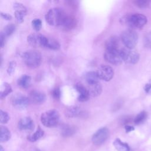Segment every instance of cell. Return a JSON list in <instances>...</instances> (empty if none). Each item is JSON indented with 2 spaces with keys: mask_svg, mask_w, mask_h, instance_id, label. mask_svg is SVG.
I'll list each match as a JSON object with an SVG mask.
<instances>
[{
  "mask_svg": "<svg viewBox=\"0 0 151 151\" xmlns=\"http://www.w3.org/2000/svg\"><path fill=\"white\" fill-rule=\"evenodd\" d=\"M67 15L60 8H53L50 9L45 16L47 22L52 26L62 27Z\"/></svg>",
  "mask_w": 151,
  "mask_h": 151,
  "instance_id": "cell-1",
  "label": "cell"
},
{
  "mask_svg": "<svg viewBox=\"0 0 151 151\" xmlns=\"http://www.w3.org/2000/svg\"><path fill=\"white\" fill-rule=\"evenodd\" d=\"M120 21L132 28H140L146 24L147 18L142 14L136 13L123 17L120 19Z\"/></svg>",
  "mask_w": 151,
  "mask_h": 151,
  "instance_id": "cell-2",
  "label": "cell"
},
{
  "mask_svg": "<svg viewBox=\"0 0 151 151\" xmlns=\"http://www.w3.org/2000/svg\"><path fill=\"white\" fill-rule=\"evenodd\" d=\"M22 58L27 66L31 68L38 67L41 64L42 61L41 52L34 50L25 51L22 54Z\"/></svg>",
  "mask_w": 151,
  "mask_h": 151,
  "instance_id": "cell-3",
  "label": "cell"
},
{
  "mask_svg": "<svg viewBox=\"0 0 151 151\" xmlns=\"http://www.w3.org/2000/svg\"><path fill=\"white\" fill-rule=\"evenodd\" d=\"M60 115L57 110L52 109L42 113L41 116V122L42 124L47 127H55L59 123Z\"/></svg>",
  "mask_w": 151,
  "mask_h": 151,
  "instance_id": "cell-4",
  "label": "cell"
},
{
  "mask_svg": "<svg viewBox=\"0 0 151 151\" xmlns=\"http://www.w3.org/2000/svg\"><path fill=\"white\" fill-rule=\"evenodd\" d=\"M121 40L127 48L133 50L137 43L138 35L135 31L129 29L122 33Z\"/></svg>",
  "mask_w": 151,
  "mask_h": 151,
  "instance_id": "cell-5",
  "label": "cell"
},
{
  "mask_svg": "<svg viewBox=\"0 0 151 151\" xmlns=\"http://www.w3.org/2000/svg\"><path fill=\"white\" fill-rule=\"evenodd\" d=\"M48 38L42 34H31L27 37V42L34 47H46Z\"/></svg>",
  "mask_w": 151,
  "mask_h": 151,
  "instance_id": "cell-6",
  "label": "cell"
},
{
  "mask_svg": "<svg viewBox=\"0 0 151 151\" xmlns=\"http://www.w3.org/2000/svg\"><path fill=\"white\" fill-rule=\"evenodd\" d=\"M109 136V129L106 127H103L97 130L93 134L91 137V142L94 145L100 146L103 144L107 140Z\"/></svg>",
  "mask_w": 151,
  "mask_h": 151,
  "instance_id": "cell-7",
  "label": "cell"
},
{
  "mask_svg": "<svg viewBox=\"0 0 151 151\" xmlns=\"http://www.w3.org/2000/svg\"><path fill=\"white\" fill-rule=\"evenodd\" d=\"M29 99L22 93H16L12 97V104L14 107L18 110H24L29 103Z\"/></svg>",
  "mask_w": 151,
  "mask_h": 151,
  "instance_id": "cell-8",
  "label": "cell"
},
{
  "mask_svg": "<svg viewBox=\"0 0 151 151\" xmlns=\"http://www.w3.org/2000/svg\"><path fill=\"white\" fill-rule=\"evenodd\" d=\"M104 57L106 61L112 64L118 65L123 61L121 51L119 49L106 50Z\"/></svg>",
  "mask_w": 151,
  "mask_h": 151,
  "instance_id": "cell-9",
  "label": "cell"
},
{
  "mask_svg": "<svg viewBox=\"0 0 151 151\" xmlns=\"http://www.w3.org/2000/svg\"><path fill=\"white\" fill-rule=\"evenodd\" d=\"M123 61L129 64H136L139 60V54L135 51L129 48L120 50Z\"/></svg>",
  "mask_w": 151,
  "mask_h": 151,
  "instance_id": "cell-10",
  "label": "cell"
},
{
  "mask_svg": "<svg viewBox=\"0 0 151 151\" xmlns=\"http://www.w3.org/2000/svg\"><path fill=\"white\" fill-rule=\"evenodd\" d=\"M100 79L106 81H109L112 79L114 76L113 69L108 65H100L96 71Z\"/></svg>",
  "mask_w": 151,
  "mask_h": 151,
  "instance_id": "cell-11",
  "label": "cell"
},
{
  "mask_svg": "<svg viewBox=\"0 0 151 151\" xmlns=\"http://www.w3.org/2000/svg\"><path fill=\"white\" fill-rule=\"evenodd\" d=\"M15 9L14 15L17 22L19 24L22 23L24 21V17L27 14V8L21 3L15 2L13 5Z\"/></svg>",
  "mask_w": 151,
  "mask_h": 151,
  "instance_id": "cell-12",
  "label": "cell"
},
{
  "mask_svg": "<svg viewBox=\"0 0 151 151\" xmlns=\"http://www.w3.org/2000/svg\"><path fill=\"white\" fill-rule=\"evenodd\" d=\"M18 127L21 131H32L34 129L35 124L30 117H24L19 120Z\"/></svg>",
  "mask_w": 151,
  "mask_h": 151,
  "instance_id": "cell-13",
  "label": "cell"
},
{
  "mask_svg": "<svg viewBox=\"0 0 151 151\" xmlns=\"http://www.w3.org/2000/svg\"><path fill=\"white\" fill-rule=\"evenodd\" d=\"M75 88L78 93V100L81 102H84L87 101L90 96L88 91L87 88L84 86L81 83H77L75 84Z\"/></svg>",
  "mask_w": 151,
  "mask_h": 151,
  "instance_id": "cell-14",
  "label": "cell"
},
{
  "mask_svg": "<svg viewBox=\"0 0 151 151\" xmlns=\"http://www.w3.org/2000/svg\"><path fill=\"white\" fill-rule=\"evenodd\" d=\"M29 99L31 102L35 104H42L45 101L46 96L42 91L33 90L30 93Z\"/></svg>",
  "mask_w": 151,
  "mask_h": 151,
  "instance_id": "cell-15",
  "label": "cell"
},
{
  "mask_svg": "<svg viewBox=\"0 0 151 151\" xmlns=\"http://www.w3.org/2000/svg\"><path fill=\"white\" fill-rule=\"evenodd\" d=\"M119 47V38L116 36L109 37L105 42L106 50H117Z\"/></svg>",
  "mask_w": 151,
  "mask_h": 151,
  "instance_id": "cell-16",
  "label": "cell"
},
{
  "mask_svg": "<svg viewBox=\"0 0 151 151\" xmlns=\"http://www.w3.org/2000/svg\"><path fill=\"white\" fill-rule=\"evenodd\" d=\"M87 89L90 96L92 97L99 96L102 92V87L99 83L88 85Z\"/></svg>",
  "mask_w": 151,
  "mask_h": 151,
  "instance_id": "cell-17",
  "label": "cell"
},
{
  "mask_svg": "<svg viewBox=\"0 0 151 151\" xmlns=\"http://www.w3.org/2000/svg\"><path fill=\"white\" fill-rule=\"evenodd\" d=\"M31 83V77L27 75L24 74L22 75L17 80L18 85L23 88H28Z\"/></svg>",
  "mask_w": 151,
  "mask_h": 151,
  "instance_id": "cell-18",
  "label": "cell"
},
{
  "mask_svg": "<svg viewBox=\"0 0 151 151\" xmlns=\"http://www.w3.org/2000/svg\"><path fill=\"white\" fill-rule=\"evenodd\" d=\"M83 114V112L82 110L77 106L71 107L70 108L67 109L65 113V115L68 117H80Z\"/></svg>",
  "mask_w": 151,
  "mask_h": 151,
  "instance_id": "cell-19",
  "label": "cell"
},
{
  "mask_svg": "<svg viewBox=\"0 0 151 151\" xmlns=\"http://www.w3.org/2000/svg\"><path fill=\"white\" fill-rule=\"evenodd\" d=\"M113 145L117 151H131V149L127 143L122 142L117 138L113 142Z\"/></svg>",
  "mask_w": 151,
  "mask_h": 151,
  "instance_id": "cell-20",
  "label": "cell"
},
{
  "mask_svg": "<svg viewBox=\"0 0 151 151\" xmlns=\"http://www.w3.org/2000/svg\"><path fill=\"white\" fill-rule=\"evenodd\" d=\"M85 79L88 84L90 85L98 83L100 78L96 72L89 71L86 74Z\"/></svg>",
  "mask_w": 151,
  "mask_h": 151,
  "instance_id": "cell-21",
  "label": "cell"
},
{
  "mask_svg": "<svg viewBox=\"0 0 151 151\" xmlns=\"http://www.w3.org/2000/svg\"><path fill=\"white\" fill-rule=\"evenodd\" d=\"M12 92V88L11 85L8 83H3L0 89V98L1 100L5 98L8 94Z\"/></svg>",
  "mask_w": 151,
  "mask_h": 151,
  "instance_id": "cell-22",
  "label": "cell"
},
{
  "mask_svg": "<svg viewBox=\"0 0 151 151\" xmlns=\"http://www.w3.org/2000/svg\"><path fill=\"white\" fill-rule=\"evenodd\" d=\"M44 130L40 126H38L37 129L34 133L29 134L27 136V139L28 141L31 142H35L39 140L40 139H41L44 136Z\"/></svg>",
  "mask_w": 151,
  "mask_h": 151,
  "instance_id": "cell-23",
  "label": "cell"
},
{
  "mask_svg": "<svg viewBox=\"0 0 151 151\" xmlns=\"http://www.w3.org/2000/svg\"><path fill=\"white\" fill-rule=\"evenodd\" d=\"M1 135H0V142L4 143L8 141L11 137V133L10 130L4 126H1Z\"/></svg>",
  "mask_w": 151,
  "mask_h": 151,
  "instance_id": "cell-24",
  "label": "cell"
},
{
  "mask_svg": "<svg viewBox=\"0 0 151 151\" xmlns=\"http://www.w3.org/2000/svg\"><path fill=\"white\" fill-rule=\"evenodd\" d=\"M76 129L68 124H64L61 127V134L64 137H70L74 134Z\"/></svg>",
  "mask_w": 151,
  "mask_h": 151,
  "instance_id": "cell-25",
  "label": "cell"
},
{
  "mask_svg": "<svg viewBox=\"0 0 151 151\" xmlns=\"http://www.w3.org/2000/svg\"><path fill=\"white\" fill-rule=\"evenodd\" d=\"M76 24V20L71 16L67 15L62 27L65 29H71L75 27Z\"/></svg>",
  "mask_w": 151,
  "mask_h": 151,
  "instance_id": "cell-26",
  "label": "cell"
},
{
  "mask_svg": "<svg viewBox=\"0 0 151 151\" xmlns=\"http://www.w3.org/2000/svg\"><path fill=\"white\" fill-rule=\"evenodd\" d=\"M15 31V26L14 24L11 23L6 25L4 28L3 30L1 33H2L5 37H7L12 35Z\"/></svg>",
  "mask_w": 151,
  "mask_h": 151,
  "instance_id": "cell-27",
  "label": "cell"
},
{
  "mask_svg": "<svg viewBox=\"0 0 151 151\" xmlns=\"http://www.w3.org/2000/svg\"><path fill=\"white\" fill-rule=\"evenodd\" d=\"M46 47L53 50H57L60 48V45L59 42L53 38H49L48 39V42L46 45Z\"/></svg>",
  "mask_w": 151,
  "mask_h": 151,
  "instance_id": "cell-28",
  "label": "cell"
},
{
  "mask_svg": "<svg viewBox=\"0 0 151 151\" xmlns=\"http://www.w3.org/2000/svg\"><path fill=\"white\" fill-rule=\"evenodd\" d=\"M147 114L145 111L140 112L134 119V123L136 124H139L143 123L147 118Z\"/></svg>",
  "mask_w": 151,
  "mask_h": 151,
  "instance_id": "cell-29",
  "label": "cell"
},
{
  "mask_svg": "<svg viewBox=\"0 0 151 151\" xmlns=\"http://www.w3.org/2000/svg\"><path fill=\"white\" fill-rule=\"evenodd\" d=\"M10 119L8 113L2 110H0V122L2 124H6Z\"/></svg>",
  "mask_w": 151,
  "mask_h": 151,
  "instance_id": "cell-30",
  "label": "cell"
},
{
  "mask_svg": "<svg viewBox=\"0 0 151 151\" xmlns=\"http://www.w3.org/2000/svg\"><path fill=\"white\" fill-rule=\"evenodd\" d=\"M33 29L36 31H39L42 27L41 21L38 18H35L31 22Z\"/></svg>",
  "mask_w": 151,
  "mask_h": 151,
  "instance_id": "cell-31",
  "label": "cell"
},
{
  "mask_svg": "<svg viewBox=\"0 0 151 151\" xmlns=\"http://www.w3.org/2000/svg\"><path fill=\"white\" fill-rule=\"evenodd\" d=\"M134 4L140 8H145L149 6V1L146 0H137L134 1Z\"/></svg>",
  "mask_w": 151,
  "mask_h": 151,
  "instance_id": "cell-32",
  "label": "cell"
},
{
  "mask_svg": "<svg viewBox=\"0 0 151 151\" xmlns=\"http://www.w3.org/2000/svg\"><path fill=\"white\" fill-rule=\"evenodd\" d=\"M16 65H17V63L15 61H11L10 63H9L8 66L7 67L6 72L9 76L12 75L14 73L16 68Z\"/></svg>",
  "mask_w": 151,
  "mask_h": 151,
  "instance_id": "cell-33",
  "label": "cell"
},
{
  "mask_svg": "<svg viewBox=\"0 0 151 151\" xmlns=\"http://www.w3.org/2000/svg\"><path fill=\"white\" fill-rule=\"evenodd\" d=\"M145 46L151 49V32L147 34L144 38Z\"/></svg>",
  "mask_w": 151,
  "mask_h": 151,
  "instance_id": "cell-34",
  "label": "cell"
},
{
  "mask_svg": "<svg viewBox=\"0 0 151 151\" xmlns=\"http://www.w3.org/2000/svg\"><path fill=\"white\" fill-rule=\"evenodd\" d=\"M52 95L55 100H58L60 98L61 91L59 87H55L52 92Z\"/></svg>",
  "mask_w": 151,
  "mask_h": 151,
  "instance_id": "cell-35",
  "label": "cell"
},
{
  "mask_svg": "<svg viewBox=\"0 0 151 151\" xmlns=\"http://www.w3.org/2000/svg\"><path fill=\"white\" fill-rule=\"evenodd\" d=\"M1 16L5 20H11L12 18V17L10 14L5 12H1Z\"/></svg>",
  "mask_w": 151,
  "mask_h": 151,
  "instance_id": "cell-36",
  "label": "cell"
},
{
  "mask_svg": "<svg viewBox=\"0 0 151 151\" xmlns=\"http://www.w3.org/2000/svg\"><path fill=\"white\" fill-rule=\"evenodd\" d=\"M5 39H6V37L2 33H1V34H0V45H1V48H3L5 45Z\"/></svg>",
  "mask_w": 151,
  "mask_h": 151,
  "instance_id": "cell-37",
  "label": "cell"
},
{
  "mask_svg": "<svg viewBox=\"0 0 151 151\" xmlns=\"http://www.w3.org/2000/svg\"><path fill=\"white\" fill-rule=\"evenodd\" d=\"M145 92L147 94H151V83L146 84L144 87Z\"/></svg>",
  "mask_w": 151,
  "mask_h": 151,
  "instance_id": "cell-38",
  "label": "cell"
},
{
  "mask_svg": "<svg viewBox=\"0 0 151 151\" xmlns=\"http://www.w3.org/2000/svg\"><path fill=\"white\" fill-rule=\"evenodd\" d=\"M124 129H125V131H126V133H129V132L134 130V128L133 126H130V125H128V124L125 125Z\"/></svg>",
  "mask_w": 151,
  "mask_h": 151,
  "instance_id": "cell-39",
  "label": "cell"
},
{
  "mask_svg": "<svg viewBox=\"0 0 151 151\" xmlns=\"http://www.w3.org/2000/svg\"><path fill=\"white\" fill-rule=\"evenodd\" d=\"M0 151H4V147H3L2 146H1H1H0Z\"/></svg>",
  "mask_w": 151,
  "mask_h": 151,
  "instance_id": "cell-40",
  "label": "cell"
},
{
  "mask_svg": "<svg viewBox=\"0 0 151 151\" xmlns=\"http://www.w3.org/2000/svg\"><path fill=\"white\" fill-rule=\"evenodd\" d=\"M35 151H40V150H36Z\"/></svg>",
  "mask_w": 151,
  "mask_h": 151,
  "instance_id": "cell-41",
  "label": "cell"
}]
</instances>
